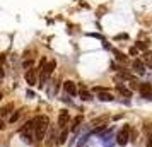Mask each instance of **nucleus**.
<instances>
[{
    "label": "nucleus",
    "instance_id": "obj_1",
    "mask_svg": "<svg viewBox=\"0 0 152 147\" xmlns=\"http://www.w3.org/2000/svg\"><path fill=\"white\" fill-rule=\"evenodd\" d=\"M34 121H36V140L45 139L46 130H48V125H50L48 116H45V115H43V116H36Z\"/></svg>",
    "mask_w": 152,
    "mask_h": 147
},
{
    "label": "nucleus",
    "instance_id": "obj_2",
    "mask_svg": "<svg viewBox=\"0 0 152 147\" xmlns=\"http://www.w3.org/2000/svg\"><path fill=\"white\" fill-rule=\"evenodd\" d=\"M130 125H123V128L118 132L116 135V142L118 146H126L128 142H132V135H130Z\"/></svg>",
    "mask_w": 152,
    "mask_h": 147
},
{
    "label": "nucleus",
    "instance_id": "obj_3",
    "mask_svg": "<svg viewBox=\"0 0 152 147\" xmlns=\"http://www.w3.org/2000/svg\"><path fill=\"white\" fill-rule=\"evenodd\" d=\"M55 69H56V62H55V60L48 62L43 69H39V70H41V80H46V79L53 74V70H55Z\"/></svg>",
    "mask_w": 152,
    "mask_h": 147
},
{
    "label": "nucleus",
    "instance_id": "obj_4",
    "mask_svg": "<svg viewBox=\"0 0 152 147\" xmlns=\"http://www.w3.org/2000/svg\"><path fill=\"white\" fill-rule=\"evenodd\" d=\"M138 91H140V96L144 99H152V86L147 84V82H142L140 87H138Z\"/></svg>",
    "mask_w": 152,
    "mask_h": 147
},
{
    "label": "nucleus",
    "instance_id": "obj_5",
    "mask_svg": "<svg viewBox=\"0 0 152 147\" xmlns=\"http://www.w3.org/2000/svg\"><path fill=\"white\" fill-rule=\"evenodd\" d=\"M69 120H70L69 111H67V110H62V111H60V115H58V127L65 130V128H67V125H69Z\"/></svg>",
    "mask_w": 152,
    "mask_h": 147
},
{
    "label": "nucleus",
    "instance_id": "obj_6",
    "mask_svg": "<svg viewBox=\"0 0 152 147\" xmlns=\"http://www.w3.org/2000/svg\"><path fill=\"white\" fill-rule=\"evenodd\" d=\"M108 120H110V116L108 115H103V116H97V118H94L92 121H91V127H99V128H104L106 127V123H108Z\"/></svg>",
    "mask_w": 152,
    "mask_h": 147
},
{
    "label": "nucleus",
    "instance_id": "obj_7",
    "mask_svg": "<svg viewBox=\"0 0 152 147\" xmlns=\"http://www.w3.org/2000/svg\"><path fill=\"white\" fill-rule=\"evenodd\" d=\"M26 82H28V86H36V70L34 69H29L26 72Z\"/></svg>",
    "mask_w": 152,
    "mask_h": 147
},
{
    "label": "nucleus",
    "instance_id": "obj_8",
    "mask_svg": "<svg viewBox=\"0 0 152 147\" xmlns=\"http://www.w3.org/2000/svg\"><path fill=\"white\" fill-rule=\"evenodd\" d=\"M63 87H65V91L69 92L70 96H75V94H77V86H75V82H72V80H67V82L63 84Z\"/></svg>",
    "mask_w": 152,
    "mask_h": 147
},
{
    "label": "nucleus",
    "instance_id": "obj_9",
    "mask_svg": "<svg viewBox=\"0 0 152 147\" xmlns=\"http://www.w3.org/2000/svg\"><path fill=\"white\" fill-rule=\"evenodd\" d=\"M133 70L137 72L138 75H144V74H145V67H144V63L140 62V60H135V62H133Z\"/></svg>",
    "mask_w": 152,
    "mask_h": 147
},
{
    "label": "nucleus",
    "instance_id": "obj_10",
    "mask_svg": "<svg viewBox=\"0 0 152 147\" xmlns=\"http://www.w3.org/2000/svg\"><path fill=\"white\" fill-rule=\"evenodd\" d=\"M79 94H80V98L84 99V101H91L92 99V96H91V92L86 89V86L80 84V91H79Z\"/></svg>",
    "mask_w": 152,
    "mask_h": 147
},
{
    "label": "nucleus",
    "instance_id": "obj_11",
    "mask_svg": "<svg viewBox=\"0 0 152 147\" xmlns=\"http://www.w3.org/2000/svg\"><path fill=\"white\" fill-rule=\"evenodd\" d=\"M145 132H147V147H152V123H147L145 125Z\"/></svg>",
    "mask_w": 152,
    "mask_h": 147
},
{
    "label": "nucleus",
    "instance_id": "obj_12",
    "mask_svg": "<svg viewBox=\"0 0 152 147\" xmlns=\"http://www.w3.org/2000/svg\"><path fill=\"white\" fill-rule=\"evenodd\" d=\"M97 98L101 99V101H113V94H111V92H106V91H101L99 92V96H97Z\"/></svg>",
    "mask_w": 152,
    "mask_h": 147
},
{
    "label": "nucleus",
    "instance_id": "obj_13",
    "mask_svg": "<svg viewBox=\"0 0 152 147\" xmlns=\"http://www.w3.org/2000/svg\"><path fill=\"white\" fill-rule=\"evenodd\" d=\"M80 123H82V116L79 115V116H75V118H74V121H72V127H70V130H72V132H75L77 128L80 127Z\"/></svg>",
    "mask_w": 152,
    "mask_h": 147
},
{
    "label": "nucleus",
    "instance_id": "obj_14",
    "mask_svg": "<svg viewBox=\"0 0 152 147\" xmlns=\"http://www.w3.org/2000/svg\"><path fill=\"white\" fill-rule=\"evenodd\" d=\"M116 89H118V92H120L121 96H126V98H130V96H132V92L128 91L125 86H121V84H118V86H116Z\"/></svg>",
    "mask_w": 152,
    "mask_h": 147
},
{
    "label": "nucleus",
    "instance_id": "obj_15",
    "mask_svg": "<svg viewBox=\"0 0 152 147\" xmlns=\"http://www.w3.org/2000/svg\"><path fill=\"white\" fill-rule=\"evenodd\" d=\"M55 139H56V135H55V132L51 130V132H50V135H48V140H46V146L51 147L53 144H55Z\"/></svg>",
    "mask_w": 152,
    "mask_h": 147
},
{
    "label": "nucleus",
    "instance_id": "obj_16",
    "mask_svg": "<svg viewBox=\"0 0 152 147\" xmlns=\"http://www.w3.org/2000/svg\"><path fill=\"white\" fill-rule=\"evenodd\" d=\"M21 115H22V110H19V111L12 113V115H10V118H9V121H10V123H15V121L19 120V116H21Z\"/></svg>",
    "mask_w": 152,
    "mask_h": 147
},
{
    "label": "nucleus",
    "instance_id": "obj_17",
    "mask_svg": "<svg viewBox=\"0 0 152 147\" xmlns=\"http://www.w3.org/2000/svg\"><path fill=\"white\" fill-rule=\"evenodd\" d=\"M10 110H14V106H12V105H7V106H4V108H2V111H0V115H2L4 118H5V116H7L9 113H10Z\"/></svg>",
    "mask_w": 152,
    "mask_h": 147
},
{
    "label": "nucleus",
    "instance_id": "obj_18",
    "mask_svg": "<svg viewBox=\"0 0 152 147\" xmlns=\"http://www.w3.org/2000/svg\"><path fill=\"white\" fill-rule=\"evenodd\" d=\"M67 137H69V130L65 128V130L62 132V135L58 137V144H65V140H67Z\"/></svg>",
    "mask_w": 152,
    "mask_h": 147
},
{
    "label": "nucleus",
    "instance_id": "obj_19",
    "mask_svg": "<svg viewBox=\"0 0 152 147\" xmlns=\"http://www.w3.org/2000/svg\"><path fill=\"white\" fill-rule=\"evenodd\" d=\"M115 55H116V58L120 60V62H126V56L121 53V51H118V50H115Z\"/></svg>",
    "mask_w": 152,
    "mask_h": 147
},
{
    "label": "nucleus",
    "instance_id": "obj_20",
    "mask_svg": "<svg viewBox=\"0 0 152 147\" xmlns=\"http://www.w3.org/2000/svg\"><path fill=\"white\" fill-rule=\"evenodd\" d=\"M137 48H138V50H147V43L138 41V43H137Z\"/></svg>",
    "mask_w": 152,
    "mask_h": 147
},
{
    "label": "nucleus",
    "instance_id": "obj_21",
    "mask_svg": "<svg viewBox=\"0 0 152 147\" xmlns=\"http://www.w3.org/2000/svg\"><path fill=\"white\" fill-rule=\"evenodd\" d=\"M130 55H133V56L138 55V48H137V46H132V48H130Z\"/></svg>",
    "mask_w": 152,
    "mask_h": 147
},
{
    "label": "nucleus",
    "instance_id": "obj_22",
    "mask_svg": "<svg viewBox=\"0 0 152 147\" xmlns=\"http://www.w3.org/2000/svg\"><path fill=\"white\" fill-rule=\"evenodd\" d=\"M147 58H145V63L149 65V67H152V55H145Z\"/></svg>",
    "mask_w": 152,
    "mask_h": 147
}]
</instances>
